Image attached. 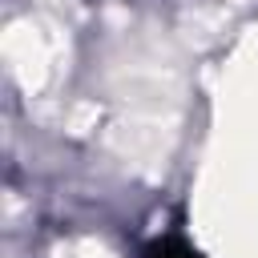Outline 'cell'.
Masks as SVG:
<instances>
[{
    "instance_id": "6da1fadb",
    "label": "cell",
    "mask_w": 258,
    "mask_h": 258,
    "mask_svg": "<svg viewBox=\"0 0 258 258\" xmlns=\"http://www.w3.org/2000/svg\"><path fill=\"white\" fill-rule=\"evenodd\" d=\"M141 258H202V254H198L189 242H181V238H157V242L145 246Z\"/></svg>"
}]
</instances>
